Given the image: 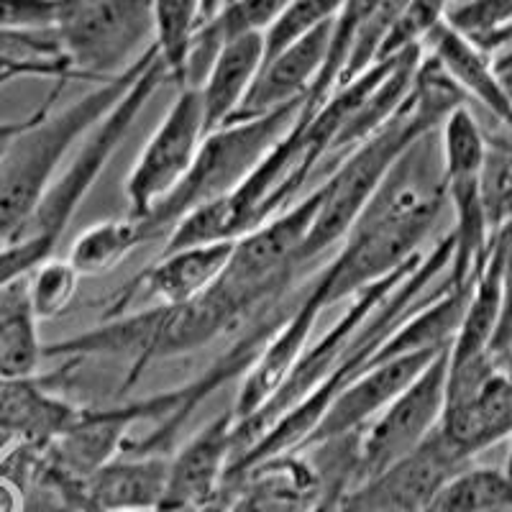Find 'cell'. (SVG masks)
I'll use <instances>...</instances> for the list:
<instances>
[{
	"label": "cell",
	"mask_w": 512,
	"mask_h": 512,
	"mask_svg": "<svg viewBox=\"0 0 512 512\" xmlns=\"http://www.w3.org/2000/svg\"><path fill=\"white\" fill-rule=\"evenodd\" d=\"M505 472L510 474L512 477V438H510V459H507V466H505Z\"/></svg>",
	"instance_id": "cell-34"
},
{
	"label": "cell",
	"mask_w": 512,
	"mask_h": 512,
	"mask_svg": "<svg viewBox=\"0 0 512 512\" xmlns=\"http://www.w3.org/2000/svg\"><path fill=\"white\" fill-rule=\"evenodd\" d=\"M320 313H326V308L310 290L308 282L303 287V295H297L290 313L285 315V320L277 326L264 349L259 351L249 372L241 377L239 395H236V402L231 408L236 425L246 423L256 413H262L272 402V397L285 387L287 379L295 372L297 361L303 359L305 349H308Z\"/></svg>",
	"instance_id": "cell-11"
},
{
	"label": "cell",
	"mask_w": 512,
	"mask_h": 512,
	"mask_svg": "<svg viewBox=\"0 0 512 512\" xmlns=\"http://www.w3.org/2000/svg\"><path fill=\"white\" fill-rule=\"evenodd\" d=\"M484 144L487 134L469 105H459L438 128L443 192L446 205L454 210V228L448 231L454 239V254L446 274L448 285L454 287H472L492 244L479 187Z\"/></svg>",
	"instance_id": "cell-6"
},
{
	"label": "cell",
	"mask_w": 512,
	"mask_h": 512,
	"mask_svg": "<svg viewBox=\"0 0 512 512\" xmlns=\"http://www.w3.org/2000/svg\"><path fill=\"white\" fill-rule=\"evenodd\" d=\"M52 31L77 80H116L154 47L152 0H59Z\"/></svg>",
	"instance_id": "cell-5"
},
{
	"label": "cell",
	"mask_w": 512,
	"mask_h": 512,
	"mask_svg": "<svg viewBox=\"0 0 512 512\" xmlns=\"http://www.w3.org/2000/svg\"><path fill=\"white\" fill-rule=\"evenodd\" d=\"M233 428V410H226L169 456L167 492L154 512H200L221 497L233 459Z\"/></svg>",
	"instance_id": "cell-13"
},
{
	"label": "cell",
	"mask_w": 512,
	"mask_h": 512,
	"mask_svg": "<svg viewBox=\"0 0 512 512\" xmlns=\"http://www.w3.org/2000/svg\"><path fill=\"white\" fill-rule=\"evenodd\" d=\"M423 52L441 64V70L451 77L466 100L474 98L484 105L500 121V126L512 134V98L497 80L492 59L482 47L456 31L448 21H441L423 39Z\"/></svg>",
	"instance_id": "cell-18"
},
{
	"label": "cell",
	"mask_w": 512,
	"mask_h": 512,
	"mask_svg": "<svg viewBox=\"0 0 512 512\" xmlns=\"http://www.w3.org/2000/svg\"><path fill=\"white\" fill-rule=\"evenodd\" d=\"M502 244H505V259H502V300H500V320L489 354L497 361L512 367V223L500 231Z\"/></svg>",
	"instance_id": "cell-27"
},
{
	"label": "cell",
	"mask_w": 512,
	"mask_h": 512,
	"mask_svg": "<svg viewBox=\"0 0 512 512\" xmlns=\"http://www.w3.org/2000/svg\"><path fill=\"white\" fill-rule=\"evenodd\" d=\"M441 351L397 356V359L379 361V364L369 367L331 402V408L315 425V431L310 433L303 448L318 446V443L333 441V438L356 436V433L364 431Z\"/></svg>",
	"instance_id": "cell-14"
},
{
	"label": "cell",
	"mask_w": 512,
	"mask_h": 512,
	"mask_svg": "<svg viewBox=\"0 0 512 512\" xmlns=\"http://www.w3.org/2000/svg\"><path fill=\"white\" fill-rule=\"evenodd\" d=\"M59 0H0V31L52 29Z\"/></svg>",
	"instance_id": "cell-28"
},
{
	"label": "cell",
	"mask_w": 512,
	"mask_h": 512,
	"mask_svg": "<svg viewBox=\"0 0 512 512\" xmlns=\"http://www.w3.org/2000/svg\"><path fill=\"white\" fill-rule=\"evenodd\" d=\"M479 187L489 233L495 239L512 223V134L505 128L500 134H487Z\"/></svg>",
	"instance_id": "cell-24"
},
{
	"label": "cell",
	"mask_w": 512,
	"mask_h": 512,
	"mask_svg": "<svg viewBox=\"0 0 512 512\" xmlns=\"http://www.w3.org/2000/svg\"><path fill=\"white\" fill-rule=\"evenodd\" d=\"M167 477V454L121 451L82 482V512H154L167 492Z\"/></svg>",
	"instance_id": "cell-17"
},
{
	"label": "cell",
	"mask_w": 512,
	"mask_h": 512,
	"mask_svg": "<svg viewBox=\"0 0 512 512\" xmlns=\"http://www.w3.org/2000/svg\"><path fill=\"white\" fill-rule=\"evenodd\" d=\"M425 512H512V477L492 466H464Z\"/></svg>",
	"instance_id": "cell-22"
},
{
	"label": "cell",
	"mask_w": 512,
	"mask_h": 512,
	"mask_svg": "<svg viewBox=\"0 0 512 512\" xmlns=\"http://www.w3.org/2000/svg\"><path fill=\"white\" fill-rule=\"evenodd\" d=\"M13 80H18V75H16V72H6V70H0V88H6L8 82H13Z\"/></svg>",
	"instance_id": "cell-33"
},
{
	"label": "cell",
	"mask_w": 512,
	"mask_h": 512,
	"mask_svg": "<svg viewBox=\"0 0 512 512\" xmlns=\"http://www.w3.org/2000/svg\"><path fill=\"white\" fill-rule=\"evenodd\" d=\"M205 134L208 128L198 90L180 88V95L172 100L123 182L128 218H146L185 180Z\"/></svg>",
	"instance_id": "cell-8"
},
{
	"label": "cell",
	"mask_w": 512,
	"mask_h": 512,
	"mask_svg": "<svg viewBox=\"0 0 512 512\" xmlns=\"http://www.w3.org/2000/svg\"><path fill=\"white\" fill-rule=\"evenodd\" d=\"M303 103L305 100H300L264 116L231 121L205 134L198 157L192 162L185 180L169 192L149 216L139 221L144 244L167 239L169 231L190 210L236 190L249 177L251 169L262 162L264 154L287 134V128L295 123Z\"/></svg>",
	"instance_id": "cell-4"
},
{
	"label": "cell",
	"mask_w": 512,
	"mask_h": 512,
	"mask_svg": "<svg viewBox=\"0 0 512 512\" xmlns=\"http://www.w3.org/2000/svg\"><path fill=\"white\" fill-rule=\"evenodd\" d=\"M438 431L472 464L487 448L512 438V367L492 354L448 361L446 402Z\"/></svg>",
	"instance_id": "cell-7"
},
{
	"label": "cell",
	"mask_w": 512,
	"mask_h": 512,
	"mask_svg": "<svg viewBox=\"0 0 512 512\" xmlns=\"http://www.w3.org/2000/svg\"><path fill=\"white\" fill-rule=\"evenodd\" d=\"M152 52L154 47L139 59L134 70L116 80L98 82L90 93L62 111L54 113L62 82L47 95L41 116L13 141L6 157L0 159V244L11 241L24 228L44 192L57 180L72 149L121 100Z\"/></svg>",
	"instance_id": "cell-2"
},
{
	"label": "cell",
	"mask_w": 512,
	"mask_h": 512,
	"mask_svg": "<svg viewBox=\"0 0 512 512\" xmlns=\"http://www.w3.org/2000/svg\"><path fill=\"white\" fill-rule=\"evenodd\" d=\"M489 59H492V70H495L497 80H500V85L512 98V41L505 44V47L495 49V52L489 54Z\"/></svg>",
	"instance_id": "cell-31"
},
{
	"label": "cell",
	"mask_w": 512,
	"mask_h": 512,
	"mask_svg": "<svg viewBox=\"0 0 512 512\" xmlns=\"http://www.w3.org/2000/svg\"><path fill=\"white\" fill-rule=\"evenodd\" d=\"M331 34L333 21L315 29L313 34L297 39L295 44L285 47L282 52L264 59L262 70L256 75L244 105L231 121L264 116V113L277 111L282 105L300 103V100L308 98L320 70H323V64H326L328 49H331Z\"/></svg>",
	"instance_id": "cell-15"
},
{
	"label": "cell",
	"mask_w": 512,
	"mask_h": 512,
	"mask_svg": "<svg viewBox=\"0 0 512 512\" xmlns=\"http://www.w3.org/2000/svg\"><path fill=\"white\" fill-rule=\"evenodd\" d=\"M320 479L303 451L254 466L221 489L223 512H308Z\"/></svg>",
	"instance_id": "cell-16"
},
{
	"label": "cell",
	"mask_w": 512,
	"mask_h": 512,
	"mask_svg": "<svg viewBox=\"0 0 512 512\" xmlns=\"http://www.w3.org/2000/svg\"><path fill=\"white\" fill-rule=\"evenodd\" d=\"M90 512H103V510H90Z\"/></svg>",
	"instance_id": "cell-35"
},
{
	"label": "cell",
	"mask_w": 512,
	"mask_h": 512,
	"mask_svg": "<svg viewBox=\"0 0 512 512\" xmlns=\"http://www.w3.org/2000/svg\"><path fill=\"white\" fill-rule=\"evenodd\" d=\"M448 349L413 379L395 400L359 433V479L374 477L408 456L441 423L446 402ZM354 484V487H356Z\"/></svg>",
	"instance_id": "cell-9"
},
{
	"label": "cell",
	"mask_w": 512,
	"mask_h": 512,
	"mask_svg": "<svg viewBox=\"0 0 512 512\" xmlns=\"http://www.w3.org/2000/svg\"><path fill=\"white\" fill-rule=\"evenodd\" d=\"M164 82H169V75L164 70L157 49H154L139 75H136V80L121 95V100L77 144L75 157L59 169L57 180L49 185L41 203L36 205L29 221L24 223V228L13 239L36 241L54 256V251L62 244L64 231L70 228L72 218L80 210V205L85 203L88 192L93 190L95 182L103 175V169L116 157L118 146L126 141L128 131L134 128V123L144 113L146 103L157 95Z\"/></svg>",
	"instance_id": "cell-3"
},
{
	"label": "cell",
	"mask_w": 512,
	"mask_h": 512,
	"mask_svg": "<svg viewBox=\"0 0 512 512\" xmlns=\"http://www.w3.org/2000/svg\"><path fill=\"white\" fill-rule=\"evenodd\" d=\"M341 6L344 0H292L282 16L264 31V59L313 34L323 24H331Z\"/></svg>",
	"instance_id": "cell-26"
},
{
	"label": "cell",
	"mask_w": 512,
	"mask_h": 512,
	"mask_svg": "<svg viewBox=\"0 0 512 512\" xmlns=\"http://www.w3.org/2000/svg\"><path fill=\"white\" fill-rule=\"evenodd\" d=\"M144 246L136 218H108L88 226L72 244L67 262L80 277H100L118 267L134 249Z\"/></svg>",
	"instance_id": "cell-21"
},
{
	"label": "cell",
	"mask_w": 512,
	"mask_h": 512,
	"mask_svg": "<svg viewBox=\"0 0 512 512\" xmlns=\"http://www.w3.org/2000/svg\"><path fill=\"white\" fill-rule=\"evenodd\" d=\"M80 274L67 259H47L34 269L26 280V295H29V308L34 318L54 320L70 310L75 303L77 287H80Z\"/></svg>",
	"instance_id": "cell-25"
},
{
	"label": "cell",
	"mask_w": 512,
	"mask_h": 512,
	"mask_svg": "<svg viewBox=\"0 0 512 512\" xmlns=\"http://www.w3.org/2000/svg\"><path fill=\"white\" fill-rule=\"evenodd\" d=\"M443 205L441 149L438 131H433L397 159L341 241V249L310 280V290L323 308L346 303L423 254Z\"/></svg>",
	"instance_id": "cell-1"
},
{
	"label": "cell",
	"mask_w": 512,
	"mask_h": 512,
	"mask_svg": "<svg viewBox=\"0 0 512 512\" xmlns=\"http://www.w3.org/2000/svg\"><path fill=\"white\" fill-rule=\"evenodd\" d=\"M0 512H26L24 487L0 472Z\"/></svg>",
	"instance_id": "cell-30"
},
{
	"label": "cell",
	"mask_w": 512,
	"mask_h": 512,
	"mask_svg": "<svg viewBox=\"0 0 512 512\" xmlns=\"http://www.w3.org/2000/svg\"><path fill=\"white\" fill-rule=\"evenodd\" d=\"M26 280L0 290V379L34 377L44 356L36 331L39 320L29 308Z\"/></svg>",
	"instance_id": "cell-20"
},
{
	"label": "cell",
	"mask_w": 512,
	"mask_h": 512,
	"mask_svg": "<svg viewBox=\"0 0 512 512\" xmlns=\"http://www.w3.org/2000/svg\"><path fill=\"white\" fill-rule=\"evenodd\" d=\"M154 49L167 70L169 82L185 85L187 59L200 26V0H152Z\"/></svg>",
	"instance_id": "cell-23"
},
{
	"label": "cell",
	"mask_w": 512,
	"mask_h": 512,
	"mask_svg": "<svg viewBox=\"0 0 512 512\" xmlns=\"http://www.w3.org/2000/svg\"><path fill=\"white\" fill-rule=\"evenodd\" d=\"M228 0H200V21L208 24L210 18H216L221 13V8L226 6Z\"/></svg>",
	"instance_id": "cell-32"
},
{
	"label": "cell",
	"mask_w": 512,
	"mask_h": 512,
	"mask_svg": "<svg viewBox=\"0 0 512 512\" xmlns=\"http://www.w3.org/2000/svg\"><path fill=\"white\" fill-rule=\"evenodd\" d=\"M464 466L469 464L436 428L408 456L351 487L338 512H425Z\"/></svg>",
	"instance_id": "cell-10"
},
{
	"label": "cell",
	"mask_w": 512,
	"mask_h": 512,
	"mask_svg": "<svg viewBox=\"0 0 512 512\" xmlns=\"http://www.w3.org/2000/svg\"><path fill=\"white\" fill-rule=\"evenodd\" d=\"M233 244L236 241H218V244L162 251L149 267L141 269L134 280L113 297L108 313L121 315L134 303L136 295L149 297L157 305H185L205 295L226 272Z\"/></svg>",
	"instance_id": "cell-12"
},
{
	"label": "cell",
	"mask_w": 512,
	"mask_h": 512,
	"mask_svg": "<svg viewBox=\"0 0 512 512\" xmlns=\"http://www.w3.org/2000/svg\"><path fill=\"white\" fill-rule=\"evenodd\" d=\"M264 64V36L246 34L223 41L216 59L210 62L198 90L203 105L205 128L216 131L226 126L244 105L251 85Z\"/></svg>",
	"instance_id": "cell-19"
},
{
	"label": "cell",
	"mask_w": 512,
	"mask_h": 512,
	"mask_svg": "<svg viewBox=\"0 0 512 512\" xmlns=\"http://www.w3.org/2000/svg\"><path fill=\"white\" fill-rule=\"evenodd\" d=\"M44 105H47V100H44V103H41L39 108H36V111H31L29 116H24V118H18V121H0V159L6 157L8 149H11V146H13V141H16L21 134H24L26 128H29L31 123H34L36 118L41 116V111H44Z\"/></svg>",
	"instance_id": "cell-29"
}]
</instances>
